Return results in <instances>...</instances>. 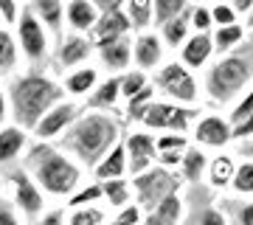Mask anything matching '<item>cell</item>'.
<instances>
[{
    "label": "cell",
    "instance_id": "obj_39",
    "mask_svg": "<svg viewBox=\"0 0 253 225\" xmlns=\"http://www.w3.org/2000/svg\"><path fill=\"white\" fill-rule=\"evenodd\" d=\"M191 26L197 28V34H208V28L214 26V14H211V9H206V6H194Z\"/></svg>",
    "mask_w": 253,
    "mask_h": 225
},
{
    "label": "cell",
    "instance_id": "obj_5",
    "mask_svg": "<svg viewBox=\"0 0 253 225\" xmlns=\"http://www.w3.org/2000/svg\"><path fill=\"white\" fill-rule=\"evenodd\" d=\"M14 34H17V43H20V54H23V59L31 65H42L48 59V28L40 23V17H37L34 11L23 9V17H20V23L14 26Z\"/></svg>",
    "mask_w": 253,
    "mask_h": 225
},
{
    "label": "cell",
    "instance_id": "obj_42",
    "mask_svg": "<svg viewBox=\"0 0 253 225\" xmlns=\"http://www.w3.org/2000/svg\"><path fill=\"white\" fill-rule=\"evenodd\" d=\"M0 225H23L20 211L14 208L11 200H0Z\"/></svg>",
    "mask_w": 253,
    "mask_h": 225
},
{
    "label": "cell",
    "instance_id": "obj_10",
    "mask_svg": "<svg viewBox=\"0 0 253 225\" xmlns=\"http://www.w3.org/2000/svg\"><path fill=\"white\" fill-rule=\"evenodd\" d=\"M194 113L186 107H177V104H166V101H152L149 110L144 113V121L149 130H169V133H186L191 124Z\"/></svg>",
    "mask_w": 253,
    "mask_h": 225
},
{
    "label": "cell",
    "instance_id": "obj_50",
    "mask_svg": "<svg viewBox=\"0 0 253 225\" xmlns=\"http://www.w3.org/2000/svg\"><path fill=\"white\" fill-rule=\"evenodd\" d=\"M234 138L236 141H239V138H253V116H248L242 124L234 127Z\"/></svg>",
    "mask_w": 253,
    "mask_h": 225
},
{
    "label": "cell",
    "instance_id": "obj_21",
    "mask_svg": "<svg viewBox=\"0 0 253 225\" xmlns=\"http://www.w3.org/2000/svg\"><path fill=\"white\" fill-rule=\"evenodd\" d=\"M20 59H23V54H20L17 34L9 26H0V76L17 71Z\"/></svg>",
    "mask_w": 253,
    "mask_h": 225
},
{
    "label": "cell",
    "instance_id": "obj_46",
    "mask_svg": "<svg viewBox=\"0 0 253 225\" xmlns=\"http://www.w3.org/2000/svg\"><path fill=\"white\" fill-rule=\"evenodd\" d=\"M11 118V104H9V90L0 85V127H6V124H11L9 121Z\"/></svg>",
    "mask_w": 253,
    "mask_h": 225
},
{
    "label": "cell",
    "instance_id": "obj_44",
    "mask_svg": "<svg viewBox=\"0 0 253 225\" xmlns=\"http://www.w3.org/2000/svg\"><path fill=\"white\" fill-rule=\"evenodd\" d=\"M197 225H228V220H225V214L222 211H217V208H203L200 211V217H197Z\"/></svg>",
    "mask_w": 253,
    "mask_h": 225
},
{
    "label": "cell",
    "instance_id": "obj_27",
    "mask_svg": "<svg viewBox=\"0 0 253 225\" xmlns=\"http://www.w3.org/2000/svg\"><path fill=\"white\" fill-rule=\"evenodd\" d=\"M234 175H236V166L231 161V155H219L211 161V169H208V178H211V186H228V183H234Z\"/></svg>",
    "mask_w": 253,
    "mask_h": 225
},
{
    "label": "cell",
    "instance_id": "obj_43",
    "mask_svg": "<svg viewBox=\"0 0 253 225\" xmlns=\"http://www.w3.org/2000/svg\"><path fill=\"white\" fill-rule=\"evenodd\" d=\"M211 14H214V23H217L219 28H225V26H236V14H234V9L231 6H214L211 9Z\"/></svg>",
    "mask_w": 253,
    "mask_h": 225
},
{
    "label": "cell",
    "instance_id": "obj_19",
    "mask_svg": "<svg viewBox=\"0 0 253 225\" xmlns=\"http://www.w3.org/2000/svg\"><path fill=\"white\" fill-rule=\"evenodd\" d=\"M132 59L138 68H158L163 59V45L158 34H141L132 45Z\"/></svg>",
    "mask_w": 253,
    "mask_h": 225
},
{
    "label": "cell",
    "instance_id": "obj_47",
    "mask_svg": "<svg viewBox=\"0 0 253 225\" xmlns=\"http://www.w3.org/2000/svg\"><path fill=\"white\" fill-rule=\"evenodd\" d=\"M37 225H65V211L62 208H54V211H45V214L37 220Z\"/></svg>",
    "mask_w": 253,
    "mask_h": 225
},
{
    "label": "cell",
    "instance_id": "obj_34",
    "mask_svg": "<svg viewBox=\"0 0 253 225\" xmlns=\"http://www.w3.org/2000/svg\"><path fill=\"white\" fill-rule=\"evenodd\" d=\"M152 88H144L141 93H135L132 99H126V113H129V118L132 121H141L144 118V113L149 110V104H152Z\"/></svg>",
    "mask_w": 253,
    "mask_h": 225
},
{
    "label": "cell",
    "instance_id": "obj_4",
    "mask_svg": "<svg viewBox=\"0 0 253 225\" xmlns=\"http://www.w3.org/2000/svg\"><path fill=\"white\" fill-rule=\"evenodd\" d=\"M251 79H253V59L245 54H231V56H222L208 71L206 88L211 93V99L225 104V101L234 99L239 90H245V85Z\"/></svg>",
    "mask_w": 253,
    "mask_h": 225
},
{
    "label": "cell",
    "instance_id": "obj_32",
    "mask_svg": "<svg viewBox=\"0 0 253 225\" xmlns=\"http://www.w3.org/2000/svg\"><path fill=\"white\" fill-rule=\"evenodd\" d=\"M146 85V73L144 71H126L121 73V99H132L135 93H141Z\"/></svg>",
    "mask_w": 253,
    "mask_h": 225
},
{
    "label": "cell",
    "instance_id": "obj_20",
    "mask_svg": "<svg viewBox=\"0 0 253 225\" xmlns=\"http://www.w3.org/2000/svg\"><path fill=\"white\" fill-rule=\"evenodd\" d=\"M93 172H96V180H99V183L124 178V172H126V144L124 141H118V144L107 152V158H104Z\"/></svg>",
    "mask_w": 253,
    "mask_h": 225
},
{
    "label": "cell",
    "instance_id": "obj_28",
    "mask_svg": "<svg viewBox=\"0 0 253 225\" xmlns=\"http://www.w3.org/2000/svg\"><path fill=\"white\" fill-rule=\"evenodd\" d=\"M186 9H189V0H155V23L163 28L169 20L180 17Z\"/></svg>",
    "mask_w": 253,
    "mask_h": 225
},
{
    "label": "cell",
    "instance_id": "obj_9",
    "mask_svg": "<svg viewBox=\"0 0 253 225\" xmlns=\"http://www.w3.org/2000/svg\"><path fill=\"white\" fill-rule=\"evenodd\" d=\"M155 82H158V88H161L163 93H169V96L177 99V101H194L197 99V82H194V76L189 73V68L183 62L163 65L161 71H158V76H155Z\"/></svg>",
    "mask_w": 253,
    "mask_h": 225
},
{
    "label": "cell",
    "instance_id": "obj_6",
    "mask_svg": "<svg viewBox=\"0 0 253 225\" xmlns=\"http://www.w3.org/2000/svg\"><path fill=\"white\" fill-rule=\"evenodd\" d=\"M177 178L166 166H152L146 169L144 175L135 178V194H138V203L141 208H146L152 214L155 208L161 206V200H166L169 194H177Z\"/></svg>",
    "mask_w": 253,
    "mask_h": 225
},
{
    "label": "cell",
    "instance_id": "obj_16",
    "mask_svg": "<svg viewBox=\"0 0 253 225\" xmlns=\"http://www.w3.org/2000/svg\"><path fill=\"white\" fill-rule=\"evenodd\" d=\"M132 40L129 37H118V40H110V43H99L96 48H99V56L101 62L107 65L113 73H126V68H129V62H132Z\"/></svg>",
    "mask_w": 253,
    "mask_h": 225
},
{
    "label": "cell",
    "instance_id": "obj_18",
    "mask_svg": "<svg viewBox=\"0 0 253 225\" xmlns=\"http://www.w3.org/2000/svg\"><path fill=\"white\" fill-rule=\"evenodd\" d=\"M194 138H197L200 144H206V146H225L228 141L234 138V127L228 124L225 118L208 116V118H203V121L197 124Z\"/></svg>",
    "mask_w": 253,
    "mask_h": 225
},
{
    "label": "cell",
    "instance_id": "obj_2",
    "mask_svg": "<svg viewBox=\"0 0 253 225\" xmlns=\"http://www.w3.org/2000/svg\"><path fill=\"white\" fill-rule=\"evenodd\" d=\"M26 169L45 194L71 200L82 189V166L68 158L62 146L42 144V141L31 144L26 152Z\"/></svg>",
    "mask_w": 253,
    "mask_h": 225
},
{
    "label": "cell",
    "instance_id": "obj_11",
    "mask_svg": "<svg viewBox=\"0 0 253 225\" xmlns=\"http://www.w3.org/2000/svg\"><path fill=\"white\" fill-rule=\"evenodd\" d=\"M126 144V169L132 175H144L146 169H152V161H158V144L146 133H132L124 141Z\"/></svg>",
    "mask_w": 253,
    "mask_h": 225
},
{
    "label": "cell",
    "instance_id": "obj_40",
    "mask_svg": "<svg viewBox=\"0 0 253 225\" xmlns=\"http://www.w3.org/2000/svg\"><path fill=\"white\" fill-rule=\"evenodd\" d=\"M155 144H158V152H186L189 149L183 135H161Z\"/></svg>",
    "mask_w": 253,
    "mask_h": 225
},
{
    "label": "cell",
    "instance_id": "obj_15",
    "mask_svg": "<svg viewBox=\"0 0 253 225\" xmlns=\"http://www.w3.org/2000/svg\"><path fill=\"white\" fill-rule=\"evenodd\" d=\"M28 130H23L20 124H6L0 127V166L14 163L23 152H28Z\"/></svg>",
    "mask_w": 253,
    "mask_h": 225
},
{
    "label": "cell",
    "instance_id": "obj_29",
    "mask_svg": "<svg viewBox=\"0 0 253 225\" xmlns=\"http://www.w3.org/2000/svg\"><path fill=\"white\" fill-rule=\"evenodd\" d=\"M101 191H104V197H107L110 206L116 208H126L129 206V186H126V180H104L101 183Z\"/></svg>",
    "mask_w": 253,
    "mask_h": 225
},
{
    "label": "cell",
    "instance_id": "obj_48",
    "mask_svg": "<svg viewBox=\"0 0 253 225\" xmlns=\"http://www.w3.org/2000/svg\"><path fill=\"white\" fill-rule=\"evenodd\" d=\"M126 0H93V6L101 11V14H110V11H121Z\"/></svg>",
    "mask_w": 253,
    "mask_h": 225
},
{
    "label": "cell",
    "instance_id": "obj_14",
    "mask_svg": "<svg viewBox=\"0 0 253 225\" xmlns=\"http://www.w3.org/2000/svg\"><path fill=\"white\" fill-rule=\"evenodd\" d=\"M65 0H31L28 3V9L34 11L40 23L56 37V40H62L65 37V26H68V20H65Z\"/></svg>",
    "mask_w": 253,
    "mask_h": 225
},
{
    "label": "cell",
    "instance_id": "obj_3",
    "mask_svg": "<svg viewBox=\"0 0 253 225\" xmlns=\"http://www.w3.org/2000/svg\"><path fill=\"white\" fill-rule=\"evenodd\" d=\"M118 121L110 113H87L79 116V121L59 138V146L71 152L82 166H99L107 152L118 144Z\"/></svg>",
    "mask_w": 253,
    "mask_h": 225
},
{
    "label": "cell",
    "instance_id": "obj_17",
    "mask_svg": "<svg viewBox=\"0 0 253 225\" xmlns=\"http://www.w3.org/2000/svg\"><path fill=\"white\" fill-rule=\"evenodd\" d=\"M129 28H132V23H129V17H126V11H110V14H101L99 23H96V28H93V45L99 43H110V40H118V37H129Z\"/></svg>",
    "mask_w": 253,
    "mask_h": 225
},
{
    "label": "cell",
    "instance_id": "obj_24",
    "mask_svg": "<svg viewBox=\"0 0 253 225\" xmlns=\"http://www.w3.org/2000/svg\"><path fill=\"white\" fill-rule=\"evenodd\" d=\"M211 51H214V37H208V34L189 37V43L183 45V65L186 68H200V65L208 62Z\"/></svg>",
    "mask_w": 253,
    "mask_h": 225
},
{
    "label": "cell",
    "instance_id": "obj_30",
    "mask_svg": "<svg viewBox=\"0 0 253 225\" xmlns=\"http://www.w3.org/2000/svg\"><path fill=\"white\" fill-rule=\"evenodd\" d=\"M180 166H183V175H186V180L197 183V180L203 178V172H206V155L200 152V149H186Z\"/></svg>",
    "mask_w": 253,
    "mask_h": 225
},
{
    "label": "cell",
    "instance_id": "obj_54",
    "mask_svg": "<svg viewBox=\"0 0 253 225\" xmlns=\"http://www.w3.org/2000/svg\"><path fill=\"white\" fill-rule=\"evenodd\" d=\"M242 155L253 161V141H248V144H242Z\"/></svg>",
    "mask_w": 253,
    "mask_h": 225
},
{
    "label": "cell",
    "instance_id": "obj_51",
    "mask_svg": "<svg viewBox=\"0 0 253 225\" xmlns=\"http://www.w3.org/2000/svg\"><path fill=\"white\" fill-rule=\"evenodd\" d=\"M183 155L186 152H158V161H161V166H177V163H183Z\"/></svg>",
    "mask_w": 253,
    "mask_h": 225
},
{
    "label": "cell",
    "instance_id": "obj_23",
    "mask_svg": "<svg viewBox=\"0 0 253 225\" xmlns=\"http://www.w3.org/2000/svg\"><path fill=\"white\" fill-rule=\"evenodd\" d=\"M118 99H121V76H110V79L99 82V88L87 96V107L104 113V110L116 107Z\"/></svg>",
    "mask_w": 253,
    "mask_h": 225
},
{
    "label": "cell",
    "instance_id": "obj_49",
    "mask_svg": "<svg viewBox=\"0 0 253 225\" xmlns=\"http://www.w3.org/2000/svg\"><path fill=\"white\" fill-rule=\"evenodd\" d=\"M236 223L239 225H253V203H242L236 208Z\"/></svg>",
    "mask_w": 253,
    "mask_h": 225
},
{
    "label": "cell",
    "instance_id": "obj_13",
    "mask_svg": "<svg viewBox=\"0 0 253 225\" xmlns=\"http://www.w3.org/2000/svg\"><path fill=\"white\" fill-rule=\"evenodd\" d=\"M99 17L101 11L93 6V0H68V6H65V20L73 34H90Z\"/></svg>",
    "mask_w": 253,
    "mask_h": 225
},
{
    "label": "cell",
    "instance_id": "obj_55",
    "mask_svg": "<svg viewBox=\"0 0 253 225\" xmlns=\"http://www.w3.org/2000/svg\"><path fill=\"white\" fill-rule=\"evenodd\" d=\"M3 189H6V183H3V175H0V200H3Z\"/></svg>",
    "mask_w": 253,
    "mask_h": 225
},
{
    "label": "cell",
    "instance_id": "obj_31",
    "mask_svg": "<svg viewBox=\"0 0 253 225\" xmlns=\"http://www.w3.org/2000/svg\"><path fill=\"white\" fill-rule=\"evenodd\" d=\"M101 197H104V191H101V183L96 180V183L82 186V189L68 200V206H71V208H87V206H93V203H99Z\"/></svg>",
    "mask_w": 253,
    "mask_h": 225
},
{
    "label": "cell",
    "instance_id": "obj_37",
    "mask_svg": "<svg viewBox=\"0 0 253 225\" xmlns=\"http://www.w3.org/2000/svg\"><path fill=\"white\" fill-rule=\"evenodd\" d=\"M239 194H253V161L239 163L234 175V183H231Z\"/></svg>",
    "mask_w": 253,
    "mask_h": 225
},
{
    "label": "cell",
    "instance_id": "obj_8",
    "mask_svg": "<svg viewBox=\"0 0 253 225\" xmlns=\"http://www.w3.org/2000/svg\"><path fill=\"white\" fill-rule=\"evenodd\" d=\"M79 116H82L79 104H73V101H59V104L34 127V138L42 141V144H54L56 138H62V135L79 121Z\"/></svg>",
    "mask_w": 253,
    "mask_h": 225
},
{
    "label": "cell",
    "instance_id": "obj_45",
    "mask_svg": "<svg viewBox=\"0 0 253 225\" xmlns=\"http://www.w3.org/2000/svg\"><path fill=\"white\" fill-rule=\"evenodd\" d=\"M138 220H141V208L138 206H126V208H121L116 225H138Z\"/></svg>",
    "mask_w": 253,
    "mask_h": 225
},
{
    "label": "cell",
    "instance_id": "obj_25",
    "mask_svg": "<svg viewBox=\"0 0 253 225\" xmlns=\"http://www.w3.org/2000/svg\"><path fill=\"white\" fill-rule=\"evenodd\" d=\"M191 14H194V9H186L180 14V17H174L169 20L166 26H163V43H169V45H183V43H189V26H191Z\"/></svg>",
    "mask_w": 253,
    "mask_h": 225
},
{
    "label": "cell",
    "instance_id": "obj_52",
    "mask_svg": "<svg viewBox=\"0 0 253 225\" xmlns=\"http://www.w3.org/2000/svg\"><path fill=\"white\" fill-rule=\"evenodd\" d=\"M144 225H177V223H169V220H161V217H155V214H146Z\"/></svg>",
    "mask_w": 253,
    "mask_h": 225
},
{
    "label": "cell",
    "instance_id": "obj_58",
    "mask_svg": "<svg viewBox=\"0 0 253 225\" xmlns=\"http://www.w3.org/2000/svg\"><path fill=\"white\" fill-rule=\"evenodd\" d=\"M0 26H3V17H0Z\"/></svg>",
    "mask_w": 253,
    "mask_h": 225
},
{
    "label": "cell",
    "instance_id": "obj_26",
    "mask_svg": "<svg viewBox=\"0 0 253 225\" xmlns=\"http://www.w3.org/2000/svg\"><path fill=\"white\" fill-rule=\"evenodd\" d=\"M126 17L132 28H146L155 20V0H126Z\"/></svg>",
    "mask_w": 253,
    "mask_h": 225
},
{
    "label": "cell",
    "instance_id": "obj_22",
    "mask_svg": "<svg viewBox=\"0 0 253 225\" xmlns=\"http://www.w3.org/2000/svg\"><path fill=\"white\" fill-rule=\"evenodd\" d=\"M65 93H71V96H90L93 90L99 88V71L90 68V65H84V68H76L65 76L62 82Z\"/></svg>",
    "mask_w": 253,
    "mask_h": 225
},
{
    "label": "cell",
    "instance_id": "obj_57",
    "mask_svg": "<svg viewBox=\"0 0 253 225\" xmlns=\"http://www.w3.org/2000/svg\"><path fill=\"white\" fill-rule=\"evenodd\" d=\"M20 3H31V0H20Z\"/></svg>",
    "mask_w": 253,
    "mask_h": 225
},
{
    "label": "cell",
    "instance_id": "obj_53",
    "mask_svg": "<svg viewBox=\"0 0 253 225\" xmlns=\"http://www.w3.org/2000/svg\"><path fill=\"white\" fill-rule=\"evenodd\" d=\"M234 6L239 11H253V0H234Z\"/></svg>",
    "mask_w": 253,
    "mask_h": 225
},
{
    "label": "cell",
    "instance_id": "obj_35",
    "mask_svg": "<svg viewBox=\"0 0 253 225\" xmlns=\"http://www.w3.org/2000/svg\"><path fill=\"white\" fill-rule=\"evenodd\" d=\"M155 217H161V220H169V223H177L183 217V200L177 194H169L166 200H161V206L152 211Z\"/></svg>",
    "mask_w": 253,
    "mask_h": 225
},
{
    "label": "cell",
    "instance_id": "obj_36",
    "mask_svg": "<svg viewBox=\"0 0 253 225\" xmlns=\"http://www.w3.org/2000/svg\"><path fill=\"white\" fill-rule=\"evenodd\" d=\"M68 225H104V211L96 206H87V208H73Z\"/></svg>",
    "mask_w": 253,
    "mask_h": 225
},
{
    "label": "cell",
    "instance_id": "obj_7",
    "mask_svg": "<svg viewBox=\"0 0 253 225\" xmlns=\"http://www.w3.org/2000/svg\"><path fill=\"white\" fill-rule=\"evenodd\" d=\"M9 189H11V203L20 214H26L28 220H37V217L45 214L42 189L37 186V180L28 175L26 166H17V169L9 172Z\"/></svg>",
    "mask_w": 253,
    "mask_h": 225
},
{
    "label": "cell",
    "instance_id": "obj_41",
    "mask_svg": "<svg viewBox=\"0 0 253 225\" xmlns=\"http://www.w3.org/2000/svg\"><path fill=\"white\" fill-rule=\"evenodd\" d=\"M248 116H253V88L245 93V99L234 107V113H231V121H234V127H236V124H242Z\"/></svg>",
    "mask_w": 253,
    "mask_h": 225
},
{
    "label": "cell",
    "instance_id": "obj_33",
    "mask_svg": "<svg viewBox=\"0 0 253 225\" xmlns=\"http://www.w3.org/2000/svg\"><path fill=\"white\" fill-rule=\"evenodd\" d=\"M242 26H225V28H217V34H214V48L217 51H231L234 45L242 43Z\"/></svg>",
    "mask_w": 253,
    "mask_h": 225
},
{
    "label": "cell",
    "instance_id": "obj_12",
    "mask_svg": "<svg viewBox=\"0 0 253 225\" xmlns=\"http://www.w3.org/2000/svg\"><path fill=\"white\" fill-rule=\"evenodd\" d=\"M93 54V43L87 40L84 34H65L56 45V68L62 71V68H79L87 56Z\"/></svg>",
    "mask_w": 253,
    "mask_h": 225
},
{
    "label": "cell",
    "instance_id": "obj_56",
    "mask_svg": "<svg viewBox=\"0 0 253 225\" xmlns=\"http://www.w3.org/2000/svg\"><path fill=\"white\" fill-rule=\"evenodd\" d=\"M248 23H251V31H253V11H251V20H248Z\"/></svg>",
    "mask_w": 253,
    "mask_h": 225
},
{
    "label": "cell",
    "instance_id": "obj_1",
    "mask_svg": "<svg viewBox=\"0 0 253 225\" xmlns=\"http://www.w3.org/2000/svg\"><path fill=\"white\" fill-rule=\"evenodd\" d=\"M6 90H9V104H11L14 124H20L28 133H34V127L59 101H65V88L42 71L20 73V76L11 79V85Z\"/></svg>",
    "mask_w": 253,
    "mask_h": 225
},
{
    "label": "cell",
    "instance_id": "obj_38",
    "mask_svg": "<svg viewBox=\"0 0 253 225\" xmlns=\"http://www.w3.org/2000/svg\"><path fill=\"white\" fill-rule=\"evenodd\" d=\"M23 3L20 0H0V17H3V26H17L20 17H23Z\"/></svg>",
    "mask_w": 253,
    "mask_h": 225
}]
</instances>
